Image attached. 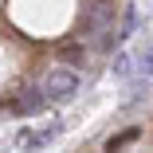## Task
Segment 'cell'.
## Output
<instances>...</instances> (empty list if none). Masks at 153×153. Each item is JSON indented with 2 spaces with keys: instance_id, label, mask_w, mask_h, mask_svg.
<instances>
[{
  "instance_id": "obj_1",
  "label": "cell",
  "mask_w": 153,
  "mask_h": 153,
  "mask_svg": "<svg viewBox=\"0 0 153 153\" xmlns=\"http://www.w3.org/2000/svg\"><path fill=\"white\" fill-rule=\"evenodd\" d=\"M106 27H114V4L86 0V4H82V16H79V36H86V39H102Z\"/></svg>"
},
{
  "instance_id": "obj_2",
  "label": "cell",
  "mask_w": 153,
  "mask_h": 153,
  "mask_svg": "<svg viewBox=\"0 0 153 153\" xmlns=\"http://www.w3.org/2000/svg\"><path fill=\"white\" fill-rule=\"evenodd\" d=\"M75 90H79V75L71 67H51L47 79H43V94L51 102H71L75 98Z\"/></svg>"
},
{
  "instance_id": "obj_3",
  "label": "cell",
  "mask_w": 153,
  "mask_h": 153,
  "mask_svg": "<svg viewBox=\"0 0 153 153\" xmlns=\"http://www.w3.org/2000/svg\"><path fill=\"white\" fill-rule=\"evenodd\" d=\"M43 102H47L43 86H24V90H16V94H12V102H8V106H12L16 114H24V118H27V114H39V110H43Z\"/></svg>"
},
{
  "instance_id": "obj_4",
  "label": "cell",
  "mask_w": 153,
  "mask_h": 153,
  "mask_svg": "<svg viewBox=\"0 0 153 153\" xmlns=\"http://www.w3.org/2000/svg\"><path fill=\"white\" fill-rule=\"evenodd\" d=\"M59 59H63V63L75 71L82 59H86V47H82V43H75V39H67V43H59Z\"/></svg>"
},
{
  "instance_id": "obj_5",
  "label": "cell",
  "mask_w": 153,
  "mask_h": 153,
  "mask_svg": "<svg viewBox=\"0 0 153 153\" xmlns=\"http://www.w3.org/2000/svg\"><path fill=\"white\" fill-rule=\"evenodd\" d=\"M137 137H141V130H137V126H130V130H122V134H114V137L106 141V153H122L126 145H134Z\"/></svg>"
},
{
  "instance_id": "obj_6",
  "label": "cell",
  "mask_w": 153,
  "mask_h": 153,
  "mask_svg": "<svg viewBox=\"0 0 153 153\" xmlns=\"http://www.w3.org/2000/svg\"><path fill=\"white\" fill-rule=\"evenodd\" d=\"M134 32H137V8L126 4V12H122V27H118V43L126 39V36H134Z\"/></svg>"
},
{
  "instance_id": "obj_7",
  "label": "cell",
  "mask_w": 153,
  "mask_h": 153,
  "mask_svg": "<svg viewBox=\"0 0 153 153\" xmlns=\"http://www.w3.org/2000/svg\"><path fill=\"white\" fill-rule=\"evenodd\" d=\"M137 71H141V75H153V47H149V51L137 59Z\"/></svg>"
},
{
  "instance_id": "obj_8",
  "label": "cell",
  "mask_w": 153,
  "mask_h": 153,
  "mask_svg": "<svg viewBox=\"0 0 153 153\" xmlns=\"http://www.w3.org/2000/svg\"><path fill=\"white\" fill-rule=\"evenodd\" d=\"M114 71L118 75H130V55H114Z\"/></svg>"
},
{
  "instance_id": "obj_9",
  "label": "cell",
  "mask_w": 153,
  "mask_h": 153,
  "mask_svg": "<svg viewBox=\"0 0 153 153\" xmlns=\"http://www.w3.org/2000/svg\"><path fill=\"white\" fill-rule=\"evenodd\" d=\"M98 4H114V0H98Z\"/></svg>"
}]
</instances>
